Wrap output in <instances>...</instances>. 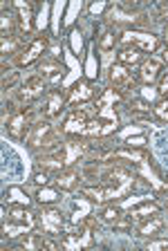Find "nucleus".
Returning a JSON list of instances; mask_svg holds the SVG:
<instances>
[{"mask_svg": "<svg viewBox=\"0 0 168 251\" xmlns=\"http://www.w3.org/2000/svg\"><path fill=\"white\" fill-rule=\"evenodd\" d=\"M159 70H162V61H159V58H148V61L142 63L139 78H142L144 83H152V81L159 76Z\"/></svg>", "mask_w": 168, "mask_h": 251, "instance_id": "11", "label": "nucleus"}, {"mask_svg": "<svg viewBox=\"0 0 168 251\" xmlns=\"http://www.w3.org/2000/svg\"><path fill=\"white\" fill-rule=\"evenodd\" d=\"M159 52H162V58H159V61L168 63V45H166V47H162V50H159Z\"/></svg>", "mask_w": 168, "mask_h": 251, "instance_id": "32", "label": "nucleus"}, {"mask_svg": "<svg viewBox=\"0 0 168 251\" xmlns=\"http://www.w3.org/2000/svg\"><path fill=\"white\" fill-rule=\"evenodd\" d=\"M29 121H32V110H23V112H18L14 119H11L9 124V135L16 137V139H23V137H27V126H29Z\"/></svg>", "mask_w": 168, "mask_h": 251, "instance_id": "9", "label": "nucleus"}, {"mask_svg": "<svg viewBox=\"0 0 168 251\" xmlns=\"http://www.w3.org/2000/svg\"><path fill=\"white\" fill-rule=\"evenodd\" d=\"M45 47H48V38H45V36L38 38V41H34L32 47H29V50H27V52L21 56V65H29L32 61H36V58L45 52Z\"/></svg>", "mask_w": 168, "mask_h": 251, "instance_id": "13", "label": "nucleus"}, {"mask_svg": "<svg viewBox=\"0 0 168 251\" xmlns=\"http://www.w3.org/2000/svg\"><path fill=\"white\" fill-rule=\"evenodd\" d=\"M164 38H166V45H168V25H166V31H164Z\"/></svg>", "mask_w": 168, "mask_h": 251, "instance_id": "33", "label": "nucleus"}, {"mask_svg": "<svg viewBox=\"0 0 168 251\" xmlns=\"http://www.w3.org/2000/svg\"><path fill=\"white\" fill-rule=\"evenodd\" d=\"M155 21H168V2H159L155 7Z\"/></svg>", "mask_w": 168, "mask_h": 251, "instance_id": "24", "label": "nucleus"}, {"mask_svg": "<svg viewBox=\"0 0 168 251\" xmlns=\"http://www.w3.org/2000/svg\"><path fill=\"white\" fill-rule=\"evenodd\" d=\"M155 213H159V206L155 202H150V204L139 206V209H132L130 218H132V222H139V220H146V218H150V215H155Z\"/></svg>", "mask_w": 168, "mask_h": 251, "instance_id": "16", "label": "nucleus"}, {"mask_svg": "<svg viewBox=\"0 0 168 251\" xmlns=\"http://www.w3.org/2000/svg\"><path fill=\"white\" fill-rule=\"evenodd\" d=\"M16 9L21 11V16H18V31L21 34H29V29H32V5H27V2H16Z\"/></svg>", "mask_w": 168, "mask_h": 251, "instance_id": "14", "label": "nucleus"}, {"mask_svg": "<svg viewBox=\"0 0 168 251\" xmlns=\"http://www.w3.org/2000/svg\"><path fill=\"white\" fill-rule=\"evenodd\" d=\"M54 200H56V195L52 191H41V202H54Z\"/></svg>", "mask_w": 168, "mask_h": 251, "instance_id": "28", "label": "nucleus"}, {"mask_svg": "<svg viewBox=\"0 0 168 251\" xmlns=\"http://www.w3.org/2000/svg\"><path fill=\"white\" fill-rule=\"evenodd\" d=\"M115 157H123V159H132L135 164H142L148 159L146 151H115Z\"/></svg>", "mask_w": 168, "mask_h": 251, "instance_id": "18", "label": "nucleus"}, {"mask_svg": "<svg viewBox=\"0 0 168 251\" xmlns=\"http://www.w3.org/2000/svg\"><path fill=\"white\" fill-rule=\"evenodd\" d=\"M128 105H130V110H135V115H139V112H150V105L146 103L144 99H130L128 101Z\"/></svg>", "mask_w": 168, "mask_h": 251, "instance_id": "23", "label": "nucleus"}, {"mask_svg": "<svg viewBox=\"0 0 168 251\" xmlns=\"http://www.w3.org/2000/svg\"><path fill=\"white\" fill-rule=\"evenodd\" d=\"M119 43H123V45H135V47H139L142 52H155V50H159L157 36L146 34V31H137V29L121 31V34H119Z\"/></svg>", "mask_w": 168, "mask_h": 251, "instance_id": "2", "label": "nucleus"}, {"mask_svg": "<svg viewBox=\"0 0 168 251\" xmlns=\"http://www.w3.org/2000/svg\"><path fill=\"white\" fill-rule=\"evenodd\" d=\"M95 115H96V108L95 105H90V103L81 105V108H74L72 112H70L65 126H63V132L68 137H83L85 126H88V121Z\"/></svg>", "mask_w": 168, "mask_h": 251, "instance_id": "1", "label": "nucleus"}, {"mask_svg": "<svg viewBox=\"0 0 168 251\" xmlns=\"http://www.w3.org/2000/svg\"><path fill=\"white\" fill-rule=\"evenodd\" d=\"M159 94H162V97H166V94H168V74L162 78V85H159Z\"/></svg>", "mask_w": 168, "mask_h": 251, "instance_id": "30", "label": "nucleus"}, {"mask_svg": "<svg viewBox=\"0 0 168 251\" xmlns=\"http://www.w3.org/2000/svg\"><path fill=\"white\" fill-rule=\"evenodd\" d=\"M43 249H49V251H54V249H58V245L54 240H49V238H43Z\"/></svg>", "mask_w": 168, "mask_h": 251, "instance_id": "29", "label": "nucleus"}, {"mask_svg": "<svg viewBox=\"0 0 168 251\" xmlns=\"http://www.w3.org/2000/svg\"><path fill=\"white\" fill-rule=\"evenodd\" d=\"M63 103H65V97L61 92H52L49 94V103H48V117H54V115H58L61 112V108H63Z\"/></svg>", "mask_w": 168, "mask_h": 251, "instance_id": "17", "label": "nucleus"}, {"mask_svg": "<svg viewBox=\"0 0 168 251\" xmlns=\"http://www.w3.org/2000/svg\"><path fill=\"white\" fill-rule=\"evenodd\" d=\"M41 225H43V231H45V233L58 235L61 225H63V215H61V211H56V209H43Z\"/></svg>", "mask_w": 168, "mask_h": 251, "instance_id": "8", "label": "nucleus"}, {"mask_svg": "<svg viewBox=\"0 0 168 251\" xmlns=\"http://www.w3.org/2000/svg\"><path fill=\"white\" fill-rule=\"evenodd\" d=\"M117 56H119L121 65H135V63L142 61V50L135 47V45H123Z\"/></svg>", "mask_w": 168, "mask_h": 251, "instance_id": "15", "label": "nucleus"}, {"mask_svg": "<svg viewBox=\"0 0 168 251\" xmlns=\"http://www.w3.org/2000/svg\"><path fill=\"white\" fill-rule=\"evenodd\" d=\"M45 83H48V81H45L43 76H38V74L29 76L25 81V85L18 90V101H21V103H29L32 99L41 97V94L45 92Z\"/></svg>", "mask_w": 168, "mask_h": 251, "instance_id": "4", "label": "nucleus"}, {"mask_svg": "<svg viewBox=\"0 0 168 251\" xmlns=\"http://www.w3.org/2000/svg\"><path fill=\"white\" fill-rule=\"evenodd\" d=\"M16 72H7L5 74V78H2V88H5V90H11V88H14V83H16Z\"/></svg>", "mask_w": 168, "mask_h": 251, "instance_id": "26", "label": "nucleus"}, {"mask_svg": "<svg viewBox=\"0 0 168 251\" xmlns=\"http://www.w3.org/2000/svg\"><path fill=\"white\" fill-rule=\"evenodd\" d=\"M36 182L45 186V184H48V175H45V173H41V175H36Z\"/></svg>", "mask_w": 168, "mask_h": 251, "instance_id": "31", "label": "nucleus"}, {"mask_svg": "<svg viewBox=\"0 0 168 251\" xmlns=\"http://www.w3.org/2000/svg\"><path fill=\"white\" fill-rule=\"evenodd\" d=\"M92 97V90L88 83H79V88L72 90V97H70V103H76V101H85Z\"/></svg>", "mask_w": 168, "mask_h": 251, "instance_id": "19", "label": "nucleus"}, {"mask_svg": "<svg viewBox=\"0 0 168 251\" xmlns=\"http://www.w3.org/2000/svg\"><path fill=\"white\" fill-rule=\"evenodd\" d=\"M38 166H41L43 171H49V173H56L58 175V173L65 168V162L56 155V152H48V155L38 157Z\"/></svg>", "mask_w": 168, "mask_h": 251, "instance_id": "12", "label": "nucleus"}, {"mask_svg": "<svg viewBox=\"0 0 168 251\" xmlns=\"http://www.w3.org/2000/svg\"><path fill=\"white\" fill-rule=\"evenodd\" d=\"M166 226V220H164L162 213H155L150 218H146V222L137 225V235L142 238H152V235H159V231Z\"/></svg>", "mask_w": 168, "mask_h": 251, "instance_id": "7", "label": "nucleus"}, {"mask_svg": "<svg viewBox=\"0 0 168 251\" xmlns=\"http://www.w3.org/2000/svg\"><path fill=\"white\" fill-rule=\"evenodd\" d=\"M132 225H135V222H132L130 215H119V218L112 222V226H115L117 231H128V229H132Z\"/></svg>", "mask_w": 168, "mask_h": 251, "instance_id": "22", "label": "nucleus"}, {"mask_svg": "<svg viewBox=\"0 0 168 251\" xmlns=\"http://www.w3.org/2000/svg\"><path fill=\"white\" fill-rule=\"evenodd\" d=\"M79 182H81V173L74 166L63 168V171L56 175V186L63 188V191H74V188L79 186Z\"/></svg>", "mask_w": 168, "mask_h": 251, "instance_id": "10", "label": "nucleus"}, {"mask_svg": "<svg viewBox=\"0 0 168 251\" xmlns=\"http://www.w3.org/2000/svg\"><path fill=\"white\" fill-rule=\"evenodd\" d=\"M148 249L155 251V249H168V240H159V242H148Z\"/></svg>", "mask_w": 168, "mask_h": 251, "instance_id": "27", "label": "nucleus"}, {"mask_svg": "<svg viewBox=\"0 0 168 251\" xmlns=\"http://www.w3.org/2000/svg\"><path fill=\"white\" fill-rule=\"evenodd\" d=\"M117 34L112 27H105L103 31H101V36H99V52L101 56H103V63H110L112 54H115V47H117Z\"/></svg>", "mask_w": 168, "mask_h": 251, "instance_id": "6", "label": "nucleus"}, {"mask_svg": "<svg viewBox=\"0 0 168 251\" xmlns=\"http://www.w3.org/2000/svg\"><path fill=\"white\" fill-rule=\"evenodd\" d=\"M110 81L115 83V88L119 90L121 94L126 92V90H132L137 85V78L132 76V72L126 68V65H121V63H117V65L110 68Z\"/></svg>", "mask_w": 168, "mask_h": 251, "instance_id": "3", "label": "nucleus"}, {"mask_svg": "<svg viewBox=\"0 0 168 251\" xmlns=\"http://www.w3.org/2000/svg\"><path fill=\"white\" fill-rule=\"evenodd\" d=\"M119 215L121 213H119V209H117V206H108V209L103 211V220H105V222H115Z\"/></svg>", "mask_w": 168, "mask_h": 251, "instance_id": "25", "label": "nucleus"}, {"mask_svg": "<svg viewBox=\"0 0 168 251\" xmlns=\"http://www.w3.org/2000/svg\"><path fill=\"white\" fill-rule=\"evenodd\" d=\"M18 45H21V38L14 34V36H2V54L9 56V54H16Z\"/></svg>", "mask_w": 168, "mask_h": 251, "instance_id": "20", "label": "nucleus"}, {"mask_svg": "<svg viewBox=\"0 0 168 251\" xmlns=\"http://www.w3.org/2000/svg\"><path fill=\"white\" fill-rule=\"evenodd\" d=\"M65 74L63 65L58 61H52V58H43L41 65H38V76H43L45 81H49V83H56V81H61Z\"/></svg>", "mask_w": 168, "mask_h": 251, "instance_id": "5", "label": "nucleus"}, {"mask_svg": "<svg viewBox=\"0 0 168 251\" xmlns=\"http://www.w3.org/2000/svg\"><path fill=\"white\" fill-rule=\"evenodd\" d=\"M155 115H157L162 121H168V94L162 97V99L155 103Z\"/></svg>", "mask_w": 168, "mask_h": 251, "instance_id": "21", "label": "nucleus"}]
</instances>
